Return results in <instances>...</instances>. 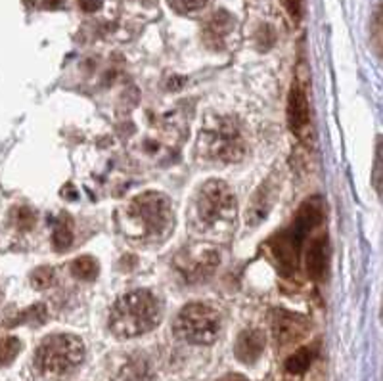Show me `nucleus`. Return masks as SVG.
<instances>
[{
	"instance_id": "3",
	"label": "nucleus",
	"mask_w": 383,
	"mask_h": 381,
	"mask_svg": "<svg viewBox=\"0 0 383 381\" xmlns=\"http://www.w3.org/2000/svg\"><path fill=\"white\" fill-rule=\"evenodd\" d=\"M163 316L160 299L148 290L129 291L113 303L108 318L110 332L117 340H133L152 332Z\"/></svg>"
},
{
	"instance_id": "13",
	"label": "nucleus",
	"mask_w": 383,
	"mask_h": 381,
	"mask_svg": "<svg viewBox=\"0 0 383 381\" xmlns=\"http://www.w3.org/2000/svg\"><path fill=\"white\" fill-rule=\"evenodd\" d=\"M115 381H152L150 364L140 356H133L121 366Z\"/></svg>"
},
{
	"instance_id": "8",
	"label": "nucleus",
	"mask_w": 383,
	"mask_h": 381,
	"mask_svg": "<svg viewBox=\"0 0 383 381\" xmlns=\"http://www.w3.org/2000/svg\"><path fill=\"white\" fill-rule=\"evenodd\" d=\"M272 335L280 347L292 345L303 340L309 332V322L305 316L290 311H276L272 314Z\"/></svg>"
},
{
	"instance_id": "6",
	"label": "nucleus",
	"mask_w": 383,
	"mask_h": 381,
	"mask_svg": "<svg viewBox=\"0 0 383 381\" xmlns=\"http://www.w3.org/2000/svg\"><path fill=\"white\" fill-rule=\"evenodd\" d=\"M221 312L209 303H190L182 306L174 320V335L192 345H211L221 333Z\"/></svg>"
},
{
	"instance_id": "17",
	"label": "nucleus",
	"mask_w": 383,
	"mask_h": 381,
	"mask_svg": "<svg viewBox=\"0 0 383 381\" xmlns=\"http://www.w3.org/2000/svg\"><path fill=\"white\" fill-rule=\"evenodd\" d=\"M21 351V341L14 335H8L4 340H0V368L10 366L18 359Z\"/></svg>"
},
{
	"instance_id": "5",
	"label": "nucleus",
	"mask_w": 383,
	"mask_h": 381,
	"mask_svg": "<svg viewBox=\"0 0 383 381\" xmlns=\"http://www.w3.org/2000/svg\"><path fill=\"white\" fill-rule=\"evenodd\" d=\"M84 361V343L73 333H52L35 351V368L46 377H65Z\"/></svg>"
},
{
	"instance_id": "4",
	"label": "nucleus",
	"mask_w": 383,
	"mask_h": 381,
	"mask_svg": "<svg viewBox=\"0 0 383 381\" xmlns=\"http://www.w3.org/2000/svg\"><path fill=\"white\" fill-rule=\"evenodd\" d=\"M197 148L207 161L230 165L244 157L247 144L236 119L216 115L207 119L200 129Z\"/></svg>"
},
{
	"instance_id": "15",
	"label": "nucleus",
	"mask_w": 383,
	"mask_h": 381,
	"mask_svg": "<svg viewBox=\"0 0 383 381\" xmlns=\"http://www.w3.org/2000/svg\"><path fill=\"white\" fill-rule=\"evenodd\" d=\"M73 243V222L67 215H60L54 222V232H52V247L56 251L70 250Z\"/></svg>"
},
{
	"instance_id": "25",
	"label": "nucleus",
	"mask_w": 383,
	"mask_h": 381,
	"mask_svg": "<svg viewBox=\"0 0 383 381\" xmlns=\"http://www.w3.org/2000/svg\"><path fill=\"white\" fill-rule=\"evenodd\" d=\"M374 27H376V42H377V54H382L379 52V46H382V12L377 10L376 18H374Z\"/></svg>"
},
{
	"instance_id": "24",
	"label": "nucleus",
	"mask_w": 383,
	"mask_h": 381,
	"mask_svg": "<svg viewBox=\"0 0 383 381\" xmlns=\"http://www.w3.org/2000/svg\"><path fill=\"white\" fill-rule=\"evenodd\" d=\"M282 4L286 6L287 14L292 15L293 20H301V15H303V0H282Z\"/></svg>"
},
{
	"instance_id": "2",
	"label": "nucleus",
	"mask_w": 383,
	"mask_h": 381,
	"mask_svg": "<svg viewBox=\"0 0 383 381\" xmlns=\"http://www.w3.org/2000/svg\"><path fill=\"white\" fill-rule=\"evenodd\" d=\"M238 203L232 188L223 181H207L190 205L192 230L200 236H224L234 228Z\"/></svg>"
},
{
	"instance_id": "7",
	"label": "nucleus",
	"mask_w": 383,
	"mask_h": 381,
	"mask_svg": "<svg viewBox=\"0 0 383 381\" xmlns=\"http://www.w3.org/2000/svg\"><path fill=\"white\" fill-rule=\"evenodd\" d=\"M174 266L186 282H200L211 276L219 266V251L205 243H197L181 251L174 259Z\"/></svg>"
},
{
	"instance_id": "1",
	"label": "nucleus",
	"mask_w": 383,
	"mask_h": 381,
	"mask_svg": "<svg viewBox=\"0 0 383 381\" xmlns=\"http://www.w3.org/2000/svg\"><path fill=\"white\" fill-rule=\"evenodd\" d=\"M119 226L136 245L160 243L173 230V205L161 192H144L121 209Z\"/></svg>"
},
{
	"instance_id": "23",
	"label": "nucleus",
	"mask_w": 383,
	"mask_h": 381,
	"mask_svg": "<svg viewBox=\"0 0 383 381\" xmlns=\"http://www.w3.org/2000/svg\"><path fill=\"white\" fill-rule=\"evenodd\" d=\"M257 42L261 50H268L274 44V31H272L271 25H263V27L259 29Z\"/></svg>"
},
{
	"instance_id": "16",
	"label": "nucleus",
	"mask_w": 383,
	"mask_h": 381,
	"mask_svg": "<svg viewBox=\"0 0 383 381\" xmlns=\"http://www.w3.org/2000/svg\"><path fill=\"white\" fill-rule=\"evenodd\" d=\"M98 261L91 255H83L75 259L71 263V274L77 278V280H83V282H91L98 276Z\"/></svg>"
},
{
	"instance_id": "26",
	"label": "nucleus",
	"mask_w": 383,
	"mask_h": 381,
	"mask_svg": "<svg viewBox=\"0 0 383 381\" xmlns=\"http://www.w3.org/2000/svg\"><path fill=\"white\" fill-rule=\"evenodd\" d=\"M79 6L83 8L84 12H96L100 8V0H79Z\"/></svg>"
},
{
	"instance_id": "10",
	"label": "nucleus",
	"mask_w": 383,
	"mask_h": 381,
	"mask_svg": "<svg viewBox=\"0 0 383 381\" xmlns=\"http://www.w3.org/2000/svg\"><path fill=\"white\" fill-rule=\"evenodd\" d=\"M265 333L261 330H245L238 335L234 356L242 364H255L265 351Z\"/></svg>"
},
{
	"instance_id": "20",
	"label": "nucleus",
	"mask_w": 383,
	"mask_h": 381,
	"mask_svg": "<svg viewBox=\"0 0 383 381\" xmlns=\"http://www.w3.org/2000/svg\"><path fill=\"white\" fill-rule=\"evenodd\" d=\"M35 211L29 207H15L12 211V222L18 230H31L35 226Z\"/></svg>"
},
{
	"instance_id": "9",
	"label": "nucleus",
	"mask_w": 383,
	"mask_h": 381,
	"mask_svg": "<svg viewBox=\"0 0 383 381\" xmlns=\"http://www.w3.org/2000/svg\"><path fill=\"white\" fill-rule=\"evenodd\" d=\"M309 121L311 119H309V102H306L305 89L295 83L287 96V125L293 134L303 138L309 129Z\"/></svg>"
},
{
	"instance_id": "22",
	"label": "nucleus",
	"mask_w": 383,
	"mask_h": 381,
	"mask_svg": "<svg viewBox=\"0 0 383 381\" xmlns=\"http://www.w3.org/2000/svg\"><path fill=\"white\" fill-rule=\"evenodd\" d=\"M374 186L377 194H382V140L377 138L376 161H374Z\"/></svg>"
},
{
	"instance_id": "12",
	"label": "nucleus",
	"mask_w": 383,
	"mask_h": 381,
	"mask_svg": "<svg viewBox=\"0 0 383 381\" xmlns=\"http://www.w3.org/2000/svg\"><path fill=\"white\" fill-rule=\"evenodd\" d=\"M327 264V243L326 238L318 236L314 238L313 242L309 243L305 255V269L309 278L313 280H320L326 272Z\"/></svg>"
},
{
	"instance_id": "11",
	"label": "nucleus",
	"mask_w": 383,
	"mask_h": 381,
	"mask_svg": "<svg viewBox=\"0 0 383 381\" xmlns=\"http://www.w3.org/2000/svg\"><path fill=\"white\" fill-rule=\"evenodd\" d=\"M232 27H234V18H232L228 12L219 10V12L211 15V20L205 23V29H203V41H205V44L213 50L224 49V42H226V37L230 35Z\"/></svg>"
},
{
	"instance_id": "19",
	"label": "nucleus",
	"mask_w": 383,
	"mask_h": 381,
	"mask_svg": "<svg viewBox=\"0 0 383 381\" xmlns=\"http://www.w3.org/2000/svg\"><path fill=\"white\" fill-rule=\"evenodd\" d=\"M54 280H56V272L52 266H39L37 271H33L31 274V284L35 290H48L50 285L54 284Z\"/></svg>"
},
{
	"instance_id": "18",
	"label": "nucleus",
	"mask_w": 383,
	"mask_h": 381,
	"mask_svg": "<svg viewBox=\"0 0 383 381\" xmlns=\"http://www.w3.org/2000/svg\"><path fill=\"white\" fill-rule=\"evenodd\" d=\"M44 320H46V309L44 305H33L29 306L27 311H23L14 320V322H10V326H15V324H44Z\"/></svg>"
},
{
	"instance_id": "14",
	"label": "nucleus",
	"mask_w": 383,
	"mask_h": 381,
	"mask_svg": "<svg viewBox=\"0 0 383 381\" xmlns=\"http://www.w3.org/2000/svg\"><path fill=\"white\" fill-rule=\"evenodd\" d=\"M314 356H316V349L314 347H301L295 353L290 354L286 361V372L293 375L305 374L306 370L313 364Z\"/></svg>"
},
{
	"instance_id": "28",
	"label": "nucleus",
	"mask_w": 383,
	"mask_h": 381,
	"mask_svg": "<svg viewBox=\"0 0 383 381\" xmlns=\"http://www.w3.org/2000/svg\"><path fill=\"white\" fill-rule=\"evenodd\" d=\"M63 2L65 0H44L42 4H44V8H48V10H58V8H62Z\"/></svg>"
},
{
	"instance_id": "27",
	"label": "nucleus",
	"mask_w": 383,
	"mask_h": 381,
	"mask_svg": "<svg viewBox=\"0 0 383 381\" xmlns=\"http://www.w3.org/2000/svg\"><path fill=\"white\" fill-rule=\"evenodd\" d=\"M216 381H249V380L242 374H226L223 375V377H219Z\"/></svg>"
},
{
	"instance_id": "21",
	"label": "nucleus",
	"mask_w": 383,
	"mask_h": 381,
	"mask_svg": "<svg viewBox=\"0 0 383 381\" xmlns=\"http://www.w3.org/2000/svg\"><path fill=\"white\" fill-rule=\"evenodd\" d=\"M169 6L178 14H190L207 4V0H167Z\"/></svg>"
}]
</instances>
